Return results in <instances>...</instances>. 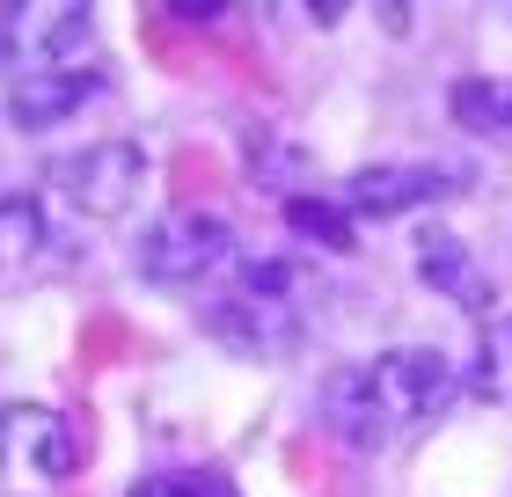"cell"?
<instances>
[{
  "instance_id": "obj_5",
  "label": "cell",
  "mask_w": 512,
  "mask_h": 497,
  "mask_svg": "<svg viewBox=\"0 0 512 497\" xmlns=\"http://www.w3.org/2000/svg\"><path fill=\"white\" fill-rule=\"evenodd\" d=\"M52 176H59V191L74 198V212H88V220H125L139 205V183H147V154H139L132 139H96V147L66 154Z\"/></svg>"
},
{
  "instance_id": "obj_7",
  "label": "cell",
  "mask_w": 512,
  "mask_h": 497,
  "mask_svg": "<svg viewBox=\"0 0 512 497\" xmlns=\"http://www.w3.org/2000/svg\"><path fill=\"white\" fill-rule=\"evenodd\" d=\"M461 191V169H439V161H374V169L352 176V212H374V220H395V212L439 205Z\"/></svg>"
},
{
  "instance_id": "obj_3",
  "label": "cell",
  "mask_w": 512,
  "mask_h": 497,
  "mask_svg": "<svg viewBox=\"0 0 512 497\" xmlns=\"http://www.w3.org/2000/svg\"><path fill=\"white\" fill-rule=\"evenodd\" d=\"M227 256H235V227L220 212H161V220L139 234L132 264L147 286H205Z\"/></svg>"
},
{
  "instance_id": "obj_17",
  "label": "cell",
  "mask_w": 512,
  "mask_h": 497,
  "mask_svg": "<svg viewBox=\"0 0 512 497\" xmlns=\"http://www.w3.org/2000/svg\"><path fill=\"white\" fill-rule=\"evenodd\" d=\"M381 8H388V30H403V22H410V8H403V0H381Z\"/></svg>"
},
{
  "instance_id": "obj_4",
  "label": "cell",
  "mask_w": 512,
  "mask_h": 497,
  "mask_svg": "<svg viewBox=\"0 0 512 497\" xmlns=\"http://www.w3.org/2000/svg\"><path fill=\"white\" fill-rule=\"evenodd\" d=\"M96 8L88 0H0V66L37 74V66H74L88 44Z\"/></svg>"
},
{
  "instance_id": "obj_15",
  "label": "cell",
  "mask_w": 512,
  "mask_h": 497,
  "mask_svg": "<svg viewBox=\"0 0 512 497\" xmlns=\"http://www.w3.org/2000/svg\"><path fill=\"white\" fill-rule=\"evenodd\" d=\"M278 8H286L300 30H337V22L352 15V0H278Z\"/></svg>"
},
{
  "instance_id": "obj_1",
  "label": "cell",
  "mask_w": 512,
  "mask_h": 497,
  "mask_svg": "<svg viewBox=\"0 0 512 497\" xmlns=\"http://www.w3.org/2000/svg\"><path fill=\"white\" fill-rule=\"evenodd\" d=\"M447 395H454L447 351L395 344V351H381V359H366V366L330 373V388H322V424H330L344 446L374 454V446H388L395 432L425 424Z\"/></svg>"
},
{
  "instance_id": "obj_9",
  "label": "cell",
  "mask_w": 512,
  "mask_h": 497,
  "mask_svg": "<svg viewBox=\"0 0 512 497\" xmlns=\"http://www.w3.org/2000/svg\"><path fill=\"white\" fill-rule=\"evenodd\" d=\"M417 278H425L432 293H447L461 315H491V278H483V264L469 256L461 234H447V227L417 234Z\"/></svg>"
},
{
  "instance_id": "obj_16",
  "label": "cell",
  "mask_w": 512,
  "mask_h": 497,
  "mask_svg": "<svg viewBox=\"0 0 512 497\" xmlns=\"http://www.w3.org/2000/svg\"><path fill=\"white\" fill-rule=\"evenodd\" d=\"M169 15H176V22H220L227 0H169Z\"/></svg>"
},
{
  "instance_id": "obj_6",
  "label": "cell",
  "mask_w": 512,
  "mask_h": 497,
  "mask_svg": "<svg viewBox=\"0 0 512 497\" xmlns=\"http://www.w3.org/2000/svg\"><path fill=\"white\" fill-rule=\"evenodd\" d=\"M0 468H30L44 483H66L74 476V432H66V417L44 410V402H8L0 410Z\"/></svg>"
},
{
  "instance_id": "obj_2",
  "label": "cell",
  "mask_w": 512,
  "mask_h": 497,
  "mask_svg": "<svg viewBox=\"0 0 512 497\" xmlns=\"http://www.w3.org/2000/svg\"><path fill=\"white\" fill-rule=\"evenodd\" d=\"M205 329L242 351V359H278L300 344V271L293 264H249L235 293L205 307Z\"/></svg>"
},
{
  "instance_id": "obj_14",
  "label": "cell",
  "mask_w": 512,
  "mask_h": 497,
  "mask_svg": "<svg viewBox=\"0 0 512 497\" xmlns=\"http://www.w3.org/2000/svg\"><path fill=\"white\" fill-rule=\"evenodd\" d=\"M476 388L512 410V315L483 329V351H476Z\"/></svg>"
},
{
  "instance_id": "obj_13",
  "label": "cell",
  "mask_w": 512,
  "mask_h": 497,
  "mask_svg": "<svg viewBox=\"0 0 512 497\" xmlns=\"http://www.w3.org/2000/svg\"><path fill=\"white\" fill-rule=\"evenodd\" d=\"M125 497H235V483L213 476V468H154V476H139Z\"/></svg>"
},
{
  "instance_id": "obj_10",
  "label": "cell",
  "mask_w": 512,
  "mask_h": 497,
  "mask_svg": "<svg viewBox=\"0 0 512 497\" xmlns=\"http://www.w3.org/2000/svg\"><path fill=\"white\" fill-rule=\"evenodd\" d=\"M454 125H469L476 139H512V81L505 74H469L447 88Z\"/></svg>"
},
{
  "instance_id": "obj_11",
  "label": "cell",
  "mask_w": 512,
  "mask_h": 497,
  "mask_svg": "<svg viewBox=\"0 0 512 497\" xmlns=\"http://www.w3.org/2000/svg\"><path fill=\"white\" fill-rule=\"evenodd\" d=\"M286 227H293V234H308L315 249H337V256H352V249H359L352 212L330 205V198H286Z\"/></svg>"
},
{
  "instance_id": "obj_12",
  "label": "cell",
  "mask_w": 512,
  "mask_h": 497,
  "mask_svg": "<svg viewBox=\"0 0 512 497\" xmlns=\"http://www.w3.org/2000/svg\"><path fill=\"white\" fill-rule=\"evenodd\" d=\"M37 249H44V212H37V198L8 191L0 198V271H22Z\"/></svg>"
},
{
  "instance_id": "obj_8",
  "label": "cell",
  "mask_w": 512,
  "mask_h": 497,
  "mask_svg": "<svg viewBox=\"0 0 512 497\" xmlns=\"http://www.w3.org/2000/svg\"><path fill=\"white\" fill-rule=\"evenodd\" d=\"M88 96H103V74H88V66H37V74L8 81V117H15V132H52Z\"/></svg>"
}]
</instances>
